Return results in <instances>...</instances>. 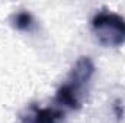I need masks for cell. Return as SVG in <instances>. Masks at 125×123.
Here are the masks:
<instances>
[{
	"instance_id": "obj_1",
	"label": "cell",
	"mask_w": 125,
	"mask_h": 123,
	"mask_svg": "<svg viewBox=\"0 0 125 123\" xmlns=\"http://www.w3.org/2000/svg\"><path fill=\"white\" fill-rule=\"evenodd\" d=\"M92 31L97 42L106 48L125 44V19L111 10H100L92 18Z\"/></svg>"
},
{
	"instance_id": "obj_2",
	"label": "cell",
	"mask_w": 125,
	"mask_h": 123,
	"mask_svg": "<svg viewBox=\"0 0 125 123\" xmlns=\"http://www.w3.org/2000/svg\"><path fill=\"white\" fill-rule=\"evenodd\" d=\"M94 70L96 68H94V64L90 57H87V55L79 57V60L74 62L65 83L68 86H71L74 90H77L79 93L83 94L84 87L90 83V80L93 77Z\"/></svg>"
},
{
	"instance_id": "obj_3",
	"label": "cell",
	"mask_w": 125,
	"mask_h": 123,
	"mask_svg": "<svg viewBox=\"0 0 125 123\" xmlns=\"http://www.w3.org/2000/svg\"><path fill=\"white\" fill-rule=\"evenodd\" d=\"M22 123H62L64 112L60 107H38L36 104L28 106L21 113Z\"/></svg>"
},
{
	"instance_id": "obj_4",
	"label": "cell",
	"mask_w": 125,
	"mask_h": 123,
	"mask_svg": "<svg viewBox=\"0 0 125 123\" xmlns=\"http://www.w3.org/2000/svg\"><path fill=\"white\" fill-rule=\"evenodd\" d=\"M82 96H83L82 93H79L71 86L64 83L55 91V103H57V106L64 107V109L79 110V109H82Z\"/></svg>"
},
{
	"instance_id": "obj_5",
	"label": "cell",
	"mask_w": 125,
	"mask_h": 123,
	"mask_svg": "<svg viewBox=\"0 0 125 123\" xmlns=\"http://www.w3.org/2000/svg\"><path fill=\"white\" fill-rule=\"evenodd\" d=\"M12 26L19 32H32L36 26V20L29 10H19L10 18Z\"/></svg>"
}]
</instances>
